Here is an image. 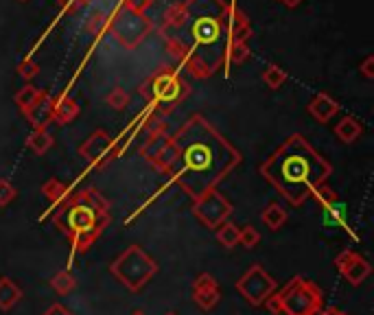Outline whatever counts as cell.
<instances>
[{
	"instance_id": "ba28073f",
	"label": "cell",
	"mask_w": 374,
	"mask_h": 315,
	"mask_svg": "<svg viewBox=\"0 0 374 315\" xmlns=\"http://www.w3.org/2000/svg\"><path fill=\"white\" fill-rule=\"evenodd\" d=\"M335 267H337V272L351 282V284H361L370 274H372V267H370V262L361 256V254H357V252H353V250H344L337 258H335Z\"/></svg>"
},
{
	"instance_id": "ffe728a7",
	"label": "cell",
	"mask_w": 374,
	"mask_h": 315,
	"mask_svg": "<svg viewBox=\"0 0 374 315\" xmlns=\"http://www.w3.org/2000/svg\"><path fill=\"white\" fill-rule=\"evenodd\" d=\"M106 149H108V136H106V134H96V136H92L90 143L81 149V153L94 160V158H98Z\"/></svg>"
},
{
	"instance_id": "6da1fadb",
	"label": "cell",
	"mask_w": 374,
	"mask_h": 315,
	"mask_svg": "<svg viewBox=\"0 0 374 315\" xmlns=\"http://www.w3.org/2000/svg\"><path fill=\"white\" fill-rule=\"evenodd\" d=\"M329 173V162H324L300 136L289 138V143L263 165V175L293 206H300L313 189L322 187Z\"/></svg>"
},
{
	"instance_id": "9c48e42d",
	"label": "cell",
	"mask_w": 374,
	"mask_h": 315,
	"mask_svg": "<svg viewBox=\"0 0 374 315\" xmlns=\"http://www.w3.org/2000/svg\"><path fill=\"white\" fill-rule=\"evenodd\" d=\"M193 300L199 309L210 311L221 300V287L210 274H199L193 282Z\"/></svg>"
},
{
	"instance_id": "3957f363",
	"label": "cell",
	"mask_w": 374,
	"mask_h": 315,
	"mask_svg": "<svg viewBox=\"0 0 374 315\" xmlns=\"http://www.w3.org/2000/svg\"><path fill=\"white\" fill-rule=\"evenodd\" d=\"M110 221L108 210H96L81 201L66 206L57 215L60 230L70 239L72 254H86Z\"/></svg>"
},
{
	"instance_id": "5b68a950",
	"label": "cell",
	"mask_w": 374,
	"mask_h": 315,
	"mask_svg": "<svg viewBox=\"0 0 374 315\" xmlns=\"http://www.w3.org/2000/svg\"><path fill=\"white\" fill-rule=\"evenodd\" d=\"M276 294L280 298L283 315H319L322 313V304H324L322 292L311 280L302 276H295L287 287H283Z\"/></svg>"
},
{
	"instance_id": "44dd1931",
	"label": "cell",
	"mask_w": 374,
	"mask_h": 315,
	"mask_svg": "<svg viewBox=\"0 0 374 315\" xmlns=\"http://www.w3.org/2000/svg\"><path fill=\"white\" fill-rule=\"evenodd\" d=\"M261 243V232L252 226H245V228H239V245L252 250Z\"/></svg>"
},
{
	"instance_id": "52a82bcc",
	"label": "cell",
	"mask_w": 374,
	"mask_h": 315,
	"mask_svg": "<svg viewBox=\"0 0 374 315\" xmlns=\"http://www.w3.org/2000/svg\"><path fill=\"white\" fill-rule=\"evenodd\" d=\"M193 210H195V217L202 221L206 228L217 230L221 223L228 221V217L232 213V206H230V201L223 197L221 193L210 191V193H206L202 197H197Z\"/></svg>"
},
{
	"instance_id": "83f0119b",
	"label": "cell",
	"mask_w": 374,
	"mask_h": 315,
	"mask_svg": "<svg viewBox=\"0 0 374 315\" xmlns=\"http://www.w3.org/2000/svg\"><path fill=\"white\" fill-rule=\"evenodd\" d=\"M110 103L114 105L116 110H120V108H125V103H128V96H125L123 90H116L114 94H110Z\"/></svg>"
},
{
	"instance_id": "f1b7e54d",
	"label": "cell",
	"mask_w": 374,
	"mask_h": 315,
	"mask_svg": "<svg viewBox=\"0 0 374 315\" xmlns=\"http://www.w3.org/2000/svg\"><path fill=\"white\" fill-rule=\"evenodd\" d=\"M44 315H72L64 304H51L46 311H44Z\"/></svg>"
},
{
	"instance_id": "5bb4252c",
	"label": "cell",
	"mask_w": 374,
	"mask_h": 315,
	"mask_svg": "<svg viewBox=\"0 0 374 315\" xmlns=\"http://www.w3.org/2000/svg\"><path fill=\"white\" fill-rule=\"evenodd\" d=\"M27 116L31 118V123H33L35 127H42L44 123H48V118L53 116V105L48 103L46 96H44V101H42V96H38L35 103L27 110Z\"/></svg>"
},
{
	"instance_id": "7402d4cb",
	"label": "cell",
	"mask_w": 374,
	"mask_h": 315,
	"mask_svg": "<svg viewBox=\"0 0 374 315\" xmlns=\"http://www.w3.org/2000/svg\"><path fill=\"white\" fill-rule=\"evenodd\" d=\"M53 145V140H51V136L48 134H44L42 129H38L35 134L29 138V147L35 151V153H44V151H48V147Z\"/></svg>"
},
{
	"instance_id": "d4e9b609",
	"label": "cell",
	"mask_w": 374,
	"mask_h": 315,
	"mask_svg": "<svg viewBox=\"0 0 374 315\" xmlns=\"http://www.w3.org/2000/svg\"><path fill=\"white\" fill-rule=\"evenodd\" d=\"M285 72L278 68V66H271V68H267L265 70V74H263V79H265V84L269 86V88H278L283 82H285Z\"/></svg>"
},
{
	"instance_id": "7a4b0ae2",
	"label": "cell",
	"mask_w": 374,
	"mask_h": 315,
	"mask_svg": "<svg viewBox=\"0 0 374 315\" xmlns=\"http://www.w3.org/2000/svg\"><path fill=\"white\" fill-rule=\"evenodd\" d=\"M182 169L176 173V179L195 199L210 193L226 173L239 162V153L232 151L219 134L208 136H188L178 140Z\"/></svg>"
},
{
	"instance_id": "30bf717a",
	"label": "cell",
	"mask_w": 374,
	"mask_h": 315,
	"mask_svg": "<svg viewBox=\"0 0 374 315\" xmlns=\"http://www.w3.org/2000/svg\"><path fill=\"white\" fill-rule=\"evenodd\" d=\"M322 208H324V221L331 223V226H335V228L346 230L348 234L353 236V239H357V241H359V234H357L351 226H348V219H346V206H344V204H339V201H337V197H335V199H331V201H327V204H322Z\"/></svg>"
},
{
	"instance_id": "d6986e66",
	"label": "cell",
	"mask_w": 374,
	"mask_h": 315,
	"mask_svg": "<svg viewBox=\"0 0 374 315\" xmlns=\"http://www.w3.org/2000/svg\"><path fill=\"white\" fill-rule=\"evenodd\" d=\"M53 114H55L62 123H68V121H72L74 116L79 114V105L74 103V101H70V99H64L60 105H53Z\"/></svg>"
},
{
	"instance_id": "cb8c5ba5",
	"label": "cell",
	"mask_w": 374,
	"mask_h": 315,
	"mask_svg": "<svg viewBox=\"0 0 374 315\" xmlns=\"http://www.w3.org/2000/svg\"><path fill=\"white\" fill-rule=\"evenodd\" d=\"M178 84L173 82V79H160L158 82V86H156V94H158V99H171V96H176L178 94Z\"/></svg>"
},
{
	"instance_id": "277c9868",
	"label": "cell",
	"mask_w": 374,
	"mask_h": 315,
	"mask_svg": "<svg viewBox=\"0 0 374 315\" xmlns=\"http://www.w3.org/2000/svg\"><path fill=\"white\" fill-rule=\"evenodd\" d=\"M110 274L130 292H140L158 274V262L140 245H130L110 265Z\"/></svg>"
},
{
	"instance_id": "e0dca14e",
	"label": "cell",
	"mask_w": 374,
	"mask_h": 315,
	"mask_svg": "<svg viewBox=\"0 0 374 315\" xmlns=\"http://www.w3.org/2000/svg\"><path fill=\"white\" fill-rule=\"evenodd\" d=\"M217 241L226 250H232L234 245H239V228L230 221L221 223L219 230H217Z\"/></svg>"
},
{
	"instance_id": "2e32d148",
	"label": "cell",
	"mask_w": 374,
	"mask_h": 315,
	"mask_svg": "<svg viewBox=\"0 0 374 315\" xmlns=\"http://www.w3.org/2000/svg\"><path fill=\"white\" fill-rule=\"evenodd\" d=\"M335 134L344 140V143H355L361 134V125L355 118H344L337 127H335Z\"/></svg>"
},
{
	"instance_id": "8992f818",
	"label": "cell",
	"mask_w": 374,
	"mask_h": 315,
	"mask_svg": "<svg viewBox=\"0 0 374 315\" xmlns=\"http://www.w3.org/2000/svg\"><path fill=\"white\" fill-rule=\"evenodd\" d=\"M237 289L252 306H263V302L276 292L278 284L261 265H252L239 278Z\"/></svg>"
},
{
	"instance_id": "d6a6232c",
	"label": "cell",
	"mask_w": 374,
	"mask_h": 315,
	"mask_svg": "<svg viewBox=\"0 0 374 315\" xmlns=\"http://www.w3.org/2000/svg\"><path fill=\"white\" fill-rule=\"evenodd\" d=\"M341 315H346V313H341Z\"/></svg>"
},
{
	"instance_id": "f546056e",
	"label": "cell",
	"mask_w": 374,
	"mask_h": 315,
	"mask_svg": "<svg viewBox=\"0 0 374 315\" xmlns=\"http://www.w3.org/2000/svg\"><path fill=\"white\" fill-rule=\"evenodd\" d=\"M20 72H22V77H33V74H35V66H33V64H27V66L22 64V70H20Z\"/></svg>"
},
{
	"instance_id": "8fae6325",
	"label": "cell",
	"mask_w": 374,
	"mask_h": 315,
	"mask_svg": "<svg viewBox=\"0 0 374 315\" xmlns=\"http://www.w3.org/2000/svg\"><path fill=\"white\" fill-rule=\"evenodd\" d=\"M20 300H22V289L16 284V280H13V278H7V276L0 278V309L9 311V309H13Z\"/></svg>"
},
{
	"instance_id": "484cf974",
	"label": "cell",
	"mask_w": 374,
	"mask_h": 315,
	"mask_svg": "<svg viewBox=\"0 0 374 315\" xmlns=\"http://www.w3.org/2000/svg\"><path fill=\"white\" fill-rule=\"evenodd\" d=\"M13 199H16V189L11 187L7 179H0V208L9 206Z\"/></svg>"
},
{
	"instance_id": "7c38bea8",
	"label": "cell",
	"mask_w": 374,
	"mask_h": 315,
	"mask_svg": "<svg viewBox=\"0 0 374 315\" xmlns=\"http://www.w3.org/2000/svg\"><path fill=\"white\" fill-rule=\"evenodd\" d=\"M309 112H311L317 121L327 123V121L337 112V103H335L331 96H327V94H317V96L311 101V105H309Z\"/></svg>"
},
{
	"instance_id": "4fadbf2b",
	"label": "cell",
	"mask_w": 374,
	"mask_h": 315,
	"mask_svg": "<svg viewBox=\"0 0 374 315\" xmlns=\"http://www.w3.org/2000/svg\"><path fill=\"white\" fill-rule=\"evenodd\" d=\"M261 219H263V223H265L269 230H280V228L287 223L289 215H287V210H285L280 204H269V206L263 210Z\"/></svg>"
},
{
	"instance_id": "4dcf8cb0",
	"label": "cell",
	"mask_w": 374,
	"mask_h": 315,
	"mask_svg": "<svg viewBox=\"0 0 374 315\" xmlns=\"http://www.w3.org/2000/svg\"><path fill=\"white\" fill-rule=\"evenodd\" d=\"M132 315H144V313H142V311H134Z\"/></svg>"
},
{
	"instance_id": "1f68e13d",
	"label": "cell",
	"mask_w": 374,
	"mask_h": 315,
	"mask_svg": "<svg viewBox=\"0 0 374 315\" xmlns=\"http://www.w3.org/2000/svg\"><path fill=\"white\" fill-rule=\"evenodd\" d=\"M166 315H178V313H173V311H171V313H166Z\"/></svg>"
},
{
	"instance_id": "ac0fdd59",
	"label": "cell",
	"mask_w": 374,
	"mask_h": 315,
	"mask_svg": "<svg viewBox=\"0 0 374 315\" xmlns=\"http://www.w3.org/2000/svg\"><path fill=\"white\" fill-rule=\"evenodd\" d=\"M42 193H44L46 199H51V208H57V206L66 199L68 189L64 187V184H60L57 179H51V182H46V184H44Z\"/></svg>"
},
{
	"instance_id": "4316f807",
	"label": "cell",
	"mask_w": 374,
	"mask_h": 315,
	"mask_svg": "<svg viewBox=\"0 0 374 315\" xmlns=\"http://www.w3.org/2000/svg\"><path fill=\"white\" fill-rule=\"evenodd\" d=\"M263 306H267L273 315H283V309H280V298H278V294L273 292L265 302H263Z\"/></svg>"
},
{
	"instance_id": "603a6c76",
	"label": "cell",
	"mask_w": 374,
	"mask_h": 315,
	"mask_svg": "<svg viewBox=\"0 0 374 315\" xmlns=\"http://www.w3.org/2000/svg\"><path fill=\"white\" fill-rule=\"evenodd\" d=\"M38 96H40V92H38L33 86H27L24 90H20V92H18L16 101H18V105L22 108V112H27V110L31 108V105L35 103V99H38Z\"/></svg>"
},
{
	"instance_id": "9a60e30c",
	"label": "cell",
	"mask_w": 374,
	"mask_h": 315,
	"mask_svg": "<svg viewBox=\"0 0 374 315\" xmlns=\"http://www.w3.org/2000/svg\"><path fill=\"white\" fill-rule=\"evenodd\" d=\"M51 287H53L55 294L68 296V294L74 292V287H77V278L70 274V270H62V272H57V274L51 278Z\"/></svg>"
}]
</instances>
